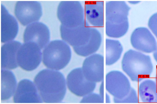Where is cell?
I'll return each mask as SVG.
<instances>
[{
	"mask_svg": "<svg viewBox=\"0 0 157 104\" xmlns=\"http://www.w3.org/2000/svg\"><path fill=\"white\" fill-rule=\"evenodd\" d=\"M43 100L46 103H57L65 95L66 83L63 75L56 70L45 69L40 71L34 79Z\"/></svg>",
	"mask_w": 157,
	"mask_h": 104,
	"instance_id": "obj_1",
	"label": "cell"
},
{
	"mask_svg": "<svg viewBox=\"0 0 157 104\" xmlns=\"http://www.w3.org/2000/svg\"><path fill=\"white\" fill-rule=\"evenodd\" d=\"M130 9L124 1H109L106 3L105 32L108 36L119 38L127 33Z\"/></svg>",
	"mask_w": 157,
	"mask_h": 104,
	"instance_id": "obj_2",
	"label": "cell"
},
{
	"mask_svg": "<svg viewBox=\"0 0 157 104\" xmlns=\"http://www.w3.org/2000/svg\"><path fill=\"white\" fill-rule=\"evenodd\" d=\"M121 64L123 70L132 81L137 82L149 77L153 69L149 55L132 49L125 53Z\"/></svg>",
	"mask_w": 157,
	"mask_h": 104,
	"instance_id": "obj_3",
	"label": "cell"
},
{
	"mask_svg": "<svg viewBox=\"0 0 157 104\" xmlns=\"http://www.w3.org/2000/svg\"><path fill=\"white\" fill-rule=\"evenodd\" d=\"M71 55V48L64 41H51L43 52V62L48 68L59 70L65 67L69 62Z\"/></svg>",
	"mask_w": 157,
	"mask_h": 104,
	"instance_id": "obj_4",
	"label": "cell"
},
{
	"mask_svg": "<svg viewBox=\"0 0 157 104\" xmlns=\"http://www.w3.org/2000/svg\"><path fill=\"white\" fill-rule=\"evenodd\" d=\"M57 15L61 25L67 28L78 26L86 21L83 8L78 1H62L57 9Z\"/></svg>",
	"mask_w": 157,
	"mask_h": 104,
	"instance_id": "obj_5",
	"label": "cell"
},
{
	"mask_svg": "<svg viewBox=\"0 0 157 104\" xmlns=\"http://www.w3.org/2000/svg\"><path fill=\"white\" fill-rule=\"evenodd\" d=\"M41 49L35 43L25 42L21 45L17 53L18 66L23 69L31 71L36 69L41 60Z\"/></svg>",
	"mask_w": 157,
	"mask_h": 104,
	"instance_id": "obj_6",
	"label": "cell"
},
{
	"mask_svg": "<svg viewBox=\"0 0 157 104\" xmlns=\"http://www.w3.org/2000/svg\"><path fill=\"white\" fill-rule=\"evenodd\" d=\"M105 86L107 91L114 96L115 103L126 96L132 88L128 78L118 71H111L107 74Z\"/></svg>",
	"mask_w": 157,
	"mask_h": 104,
	"instance_id": "obj_7",
	"label": "cell"
},
{
	"mask_svg": "<svg viewBox=\"0 0 157 104\" xmlns=\"http://www.w3.org/2000/svg\"><path fill=\"white\" fill-rule=\"evenodd\" d=\"M91 29L86 21L82 25L74 28H67L61 25V37L73 48L83 46L89 41L91 35Z\"/></svg>",
	"mask_w": 157,
	"mask_h": 104,
	"instance_id": "obj_8",
	"label": "cell"
},
{
	"mask_svg": "<svg viewBox=\"0 0 157 104\" xmlns=\"http://www.w3.org/2000/svg\"><path fill=\"white\" fill-rule=\"evenodd\" d=\"M68 88L73 94L80 97L91 93L95 89L96 83L87 80L84 76L82 68L71 71L67 78Z\"/></svg>",
	"mask_w": 157,
	"mask_h": 104,
	"instance_id": "obj_9",
	"label": "cell"
},
{
	"mask_svg": "<svg viewBox=\"0 0 157 104\" xmlns=\"http://www.w3.org/2000/svg\"><path fill=\"white\" fill-rule=\"evenodd\" d=\"M15 15L24 26L38 21L42 14L41 4L36 1H18L15 8Z\"/></svg>",
	"mask_w": 157,
	"mask_h": 104,
	"instance_id": "obj_10",
	"label": "cell"
},
{
	"mask_svg": "<svg viewBox=\"0 0 157 104\" xmlns=\"http://www.w3.org/2000/svg\"><path fill=\"white\" fill-rule=\"evenodd\" d=\"M130 41L134 48L144 52H154L157 48V44L154 37L146 27L135 29L131 34Z\"/></svg>",
	"mask_w": 157,
	"mask_h": 104,
	"instance_id": "obj_11",
	"label": "cell"
},
{
	"mask_svg": "<svg viewBox=\"0 0 157 104\" xmlns=\"http://www.w3.org/2000/svg\"><path fill=\"white\" fill-rule=\"evenodd\" d=\"M50 32L47 26L41 22L31 23L26 28L24 34L25 42H32L36 44L41 49L48 44Z\"/></svg>",
	"mask_w": 157,
	"mask_h": 104,
	"instance_id": "obj_12",
	"label": "cell"
},
{
	"mask_svg": "<svg viewBox=\"0 0 157 104\" xmlns=\"http://www.w3.org/2000/svg\"><path fill=\"white\" fill-rule=\"evenodd\" d=\"M16 103H41L43 100L35 85L24 79L18 83L13 97Z\"/></svg>",
	"mask_w": 157,
	"mask_h": 104,
	"instance_id": "obj_13",
	"label": "cell"
},
{
	"mask_svg": "<svg viewBox=\"0 0 157 104\" xmlns=\"http://www.w3.org/2000/svg\"><path fill=\"white\" fill-rule=\"evenodd\" d=\"M83 74L88 80L99 82L104 79V57L102 55L95 54L86 58L82 68Z\"/></svg>",
	"mask_w": 157,
	"mask_h": 104,
	"instance_id": "obj_14",
	"label": "cell"
},
{
	"mask_svg": "<svg viewBox=\"0 0 157 104\" xmlns=\"http://www.w3.org/2000/svg\"><path fill=\"white\" fill-rule=\"evenodd\" d=\"M18 25L16 19L10 14L5 7L1 6V41L7 42L13 39L17 35Z\"/></svg>",
	"mask_w": 157,
	"mask_h": 104,
	"instance_id": "obj_15",
	"label": "cell"
},
{
	"mask_svg": "<svg viewBox=\"0 0 157 104\" xmlns=\"http://www.w3.org/2000/svg\"><path fill=\"white\" fill-rule=\"evenodd\" d=\"M19 42L13 41L6 42L1 48L2 69H13L18 66L17 60L18 51L21 45Z\"/></svg>",
	"mask_w": 157,
	"mask_h": 104,
	"instance_id": "obj_16",
	"label": "cell"
},
{
	"mask_svg": "<svg viewBox=\"0 0 157 104\" xmlns=\"http://www.w3.org/2000/svg\"><path fill=\"white\" fill-rule=\"evenodd\" d=\"M104 3L103 1L86 2L85 14L88 21L92 25L102 27L104 25Z\"/></svg>",
	"mask_w": 157,
	"mask_h": 104,
	"instance_id": "obj_17",
	"label": "cell"
},
{
	"mask_svg": "<svg viewBox=\"0 0 157 104\" xmlns=\"http://www.w3.org/2000/svg\"><path fill=\"white\" fill-rule=\"evenodd\" d=\"M17 81L11 71L2 69L1 71V100L10 98L14 94L16 90Z\"/></svg>",
	"mask_w": 157,
	"mask_h": 104,
	"instance_id": "obj_18",
	"label": "cell"
},
{
	"mask_svg": "<svg viewBox=\"0 0 157 104\" xmlns=\"http://www.w3.org/2000/svg\"><path fill=\"white\" fill-rule=\"evenodd\" d=\"M102 41V37L99 31L92 27L91 35L88 42L80 47L73 48L78 55L84 57L90 55L97 51L99 48Z\"/></svg>",
	"mask_w": 157,
	"mask_h": 104,
	"instance_id": "obj_19",
	"label": "cell"
},
{
	"mask_svg": "<svg viewBox=\"0 0 157 104\" xmlns=\"http://www.w3.org/2000/svg\"><path fill=\"white\" fill-rule=\"evenodd\" d=\"M138 91L143 102L157 103V85L154 81L146 79L142 82L138 87Z\"/></svg>",
	"mask_w": 157,
	"mask_h": 104,
	"instance_id": "obj_20",
	"label": "cell"
},
{
	"mask_svg": "<svg viewBox=\"0 0 157 104\" xmlns=\"http://www.w3.org/2000/svg\"><path fill=\"white\" fill-rule=\"evenodd\" d=\"M105 44L106 64L110 65L119 59L123 51V47L120 42L117 40L106 39Z\"/></svg>",
	"mask_w": 157,
	"mask_h": 104,
	"instance_id": "obj_21",
	"label": "cell"
},
{
	"mask_svg": "<svg viewBox=\"0 0 157 104\" xmlns=\"http://www.w3.org/2000/svg\"><path fill=\"white\" fill-rule=\"evenodd\" d=\"M139 100L136 92L135 90L131 88L128 94L122 99L117 101L116 103H137Z\"/></svg>",
	"mask_w": 157,
	"mask_h": 104,
	"instance_id": "obj_22",
	"label": "cell"
},
{
	"mask_svg": "<svg viewBox=\"0 0 157 104\" xmlns=\"http://www.w3.org/2000/svg\"><path fill=\"white\" fill-rule=\"evenodd\" d=\"M82 103H103L104 98L100 95L90 93L84 97L80 101Z\"/></svg>",
	"mask_w": 157,
	"mask_h": 104,
	"instance_id": "obj_23",
	"label": "cell"
},
{
	"mask_svg": "<svg viewBox=\"0 0 157 104\" xmlns=\"http://www.w3.org/2000/svg\"><path fill=\"white\" fill-rule=\"evenodd\" d=\"M148 26L157 38V12L153 14L150 18Z\"/></svg>",
	"mask_w": 157,
	"mask_h": 104,
	"instance_id": "obj_24",
	"label": "cell"
},
{
	"mask_svg": "<svg viewBox=\"0 0 157 104\" xmlns=\"http://www.w3.org/2000/svg\"><path fill=\"white\" fill-rule=\"evenodd\" d=\"M100 95L104 98L103 97V82L101 85L100 89Z\"/></svg>",
	"mask_w": 157,
	"mask_h": 104,
	"instance_id": "obj_25",
	"label": "cell"
},
{
	"mask_svg": "<svg viewBox=\"0 0 157 104\" xmlns=\"http://www.w3.org/2000/svg\"><path fill=\"white\" fill-rule=\"evenodd\" d=\"M153 55L154 59L157 62V46L156 50L153 52Z\"/></svg>",
	"mask_w": 157,
	"mask_h": 104,
	"instance_id": "obj_26",
	"label": "cell"
},
{
	"mask_svg": "<svg viewBox=\"0 0 157 104\" xmlns=\"http://www.w3.org/2000/svg\"><path fill=\"white\" fill-rule=\"evenodd\" d=\"M155 81H156V83L157 85V73L155 77Z\"/></svg>",
	"mask_w": 157,
	"mask_h": 104,
	"instance_id": "obj_27",
	"label": "cell"
}]
</instances>
